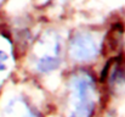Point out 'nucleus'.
Here are the masks:
<instances>
[{"instance_id":"obj_1","label":"nucleus","mask_w":125,"mask_h":117,"mask_svg":"<svg viewBox=\"0 0 125 117\" xmlns=\"http://www.w3.org/2000/svg\"><path fill=\"white\" fill-rule=\"evenodd\" d=\"M73 110L69 117H91L95 110V82L90 73L79 71L71 78Z\"/></svg>"},{"instance_id":"obj_2","label":"nucleus","mask_w":125,"mask_h":117,"mask_svg":"<svg viewBox=\"0 0 125 117\" xmlns=\"http://www.w3.org/2000/svg\"><path fill=\"white\" fill-rule=\"evenodd\" d=\"M69 52L77 61H89L98 55L100 45L91 33L79 32L71 39Z\"/></svg>"},{"instance_id":"obj_3","label":"nucleus","mask_w":125,"mask_h":117,"mask_svg":"<svg viewBox=\"0 0 125 117\" xmlns=\"http://www.w3.org/2000/svg\"><path fill=\"white\" fill-rule=\"evenodd\" d=\"M60 65V59L56 55H44L37 61V70L42 73L56 70Z\"/></svg>"},{"instance_id":"obj_4","label":"nucleus","mask_w":125,"mask_h":117,"mask_svg":"<svg viewBox=\"0 0 125 117\" xmlns=\"http://www.w3.org/2000/svg\"><path fill=\"white\" fill-rule=\"evenodd\" d=\"M112 62H113L112 60H111V61H108V62L106 64V66L103 67V70H102V72H101V76H100L101 82H103V80H106V79H107V75H108V72H109V67H111Z\"/></svg>"},{"instance_id":"obj_5","label":"nucleus","mask_w":125,"mask_h":117,"mask_svg":"<svg viewBox=\"0 0 125 117\" xmlns=\"http://www.w3.org/2000/svg\"><path fill=\"white\" fill-rule=\"evenodd\" d=\"M6 59H7V55H6V54H5L4 51H1V50H0V62L5 61Z\"/></svg>"},{"instance_id":"obj_6","label":"nucleus","mask_w":125,"mask_h":117,"mask_svg":"<svg viewBox=\"0 0 125 117\" xmlns=\"http://www.w3.org/2000/svg\"><path fill=\"white\" fill-rule=\"evenodd\" d=\"M5 68H6V66L2 62H0V71H5Z\"/></svg>"}]
</instances>
